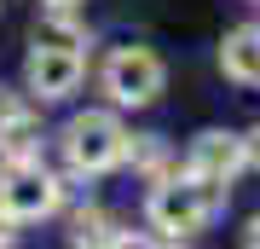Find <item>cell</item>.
<instances>
[{
	"mask_svg": "<svg viewBox=\"0 0 260 249\" xmlns=\"http://www.w3.org/2000/svg\"><path fill=\"white\" fill-rule=\"evenodd\" d=\"M225 203V185H203V180H168L156 185V197H150V226L168 232V238H191V232H203L214 220V209Z\"/></svg>",
	"mask_w": 260,
	"mask_h": 249,
	"instance_id": "6da1fadb",
	"label": "cell"
},
{
	"mask_svg": "<svg viewBox=\"0 0 260 249\" xmlns=\"http://www.w3.org/2000/svg\"><path fill=\"white\" fill-rule=\"evenodd\" d=\"M64 151H70V162L81 174H104V168H116L127 157V128L110 110H81L64 128Z\"/></svg>",
	"mask_w": 260,
	"mask_h": 249,
	"instance_id": "7a4b0ae2",
	"label": "cell"
},
{
	"mask_svg": "<svg viewBox=\"0 0 260 249\" xmlns=\"http://www.w3.org/2000/svg\"><path fill=\"white\" fill-rule=\"evenodd\" d=\"M162 81H168V70H162V58L150 46H121L104 64V93L116 104H150L162 93Z\"/></svg>",
	"mask_w": 260,
	"mask_h": 249,
	"instance_id": "3957f363",
	"label": "cell"
},
{
	"mask_svg": "<svg viewBox=\"0 0 260 249\" xmlns=\"http://www.w3.org/2000/svg\"><path fill=\"white\" fill-rule=\"evenodd\" d=\"M0 209L12 220H41V214L58 209V180L41 162H12L6 180H0Z\"/></svg>",
	"mask_w": 260,
	"mask_h": 249,
	"instance_id": "277c9868",
	"label": "cell"
},
{
	"mask_svg": "<svg viewBox=\"0 0 260 249\" xmlns=\"http://www.w3.org/2000/svg\"><path fill=\"white\" fill-rule=\"evenodd\" d=\"M81 81V52H75V41H41L35 52H29V87L41 93V99H64L75 93Z\"/></svg>",
	"mask_w": 260,
	"mask_h": 249,
	"instance_id": "5b68a950",
	"label": "cell"
},
{
	"mask_svg": "<svg viewBox=\"0 0 260 249\" xmlns=\"http://www.w3.org/2000/svg\"><path fill=\"white\" fill-rule=\"evenodd\" d=\"M243 168V139L232 133H197L191 157H185V174L203 180V185H232V174Z\"/></svg>",
	"mask_w": 260,
	"mask_h": 249,
	"instance_id": "8992f818",
	"label": "cell"
},
{
	"mask_svg": "<svg viewBox=\"0 0 260 249\" xmlns=\"http://www.w3.org/2000/svg\"><path fill=\"white\" fill-rule=\"evenodd\" d=\"M220 70L232 75V81H260V23H243V29H232L225 35V46H220Z\"/></svg>",
	"mask_w": 260,
	"mask_h": 249,
	"instance_id": "52a82bcc",
	"label": "cell"
},
{
	"mask_svg": "<svg viewBox=\"0 0 260 249\" xmlns=\"http://www.w3.org/2000/svg\"><path fill=\"white\" fill-rule=\"evenodd\" d=\"M70 243L75 249H110V220H104L99 209H81L70 220Z\"/></svg>",
	"mask_w": 260,
	"mask_h": 249,
	"instance_id": "ba28073f",
	"label": "cell"
},
{
	"mask_svg": "<svg viewBox=\"0 0 260 249\" xmlns=\"http://www.w3.org/2000/svg\"><path fill=\"white\" fill-rule=\"evenodd\" d=\"M75 6H81V0H47V18L64 23V29H75Z\"/></svg>",
	"mask_w": 260,
	"mask_h": 249,
	"instance_id": "9c48e42d",
	"label": "cell"
},
{
	"mask_svg": "<svg viewBox=\"0 0 260 249\" xmlns=\"http://www.w3.org/2000/svg\"><path fill=\"white\" fill-rule=\"evenodd\" d=\"M110 249H162V243H156V238H139V232H116Z\"/></svg>",
	"mask_w": 260,
	"mask_h": 249,
	"instance_id": "30bf717a",
	"label": "cell"
},
{
	"mask_svg": "<svg viewBox=\"0 0 260 249\" xmlns=\"http://www.w3.org/2000/svg\"><path fill=\"white\" fill-rule=\"evenodd\" d=\"M243 162H254V168H260V128H254L249 139H243Z\"/></svg>",
	"mask_w": 260,
	"mask_h": 249,
	"instance_id": "8fae6325",
	"label": "cell"
},
{
	"mask_svg": "<svg viewBox=\"0 0 260 249\" xmlns=\"http://www.w3.org/2000/svg\"><path fill=\"white\" fill-rule=\"evenodd\" d=\"M12 226H18V220H12V214H6V209H0V249H6V243H12Z\"/></svg>",
	"mask_w": 260,
	"mask_h": 249,
	"instance_id": "7c38bea8",
	"label": "cell"
},
{
	"mask_svg": "<svg viewBox=\"0 0 260 249\" xmlns=\"http://www.w3.org/2000/svg\"><path fill=\"white\" fill-rule=\"evenodd\" d=\"M249 249H260V214L249 220Z\"/></svg>",
	"mask_w": 260,
	"mask_h": 249,
	"instance_id": "4fadbf2b",
	"label": "cell"
}]
</instances>
